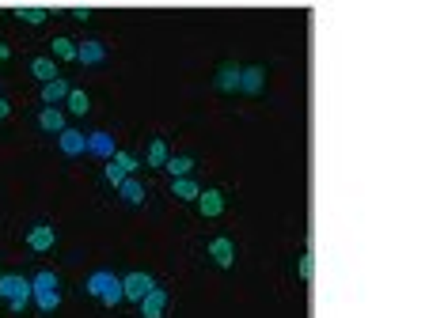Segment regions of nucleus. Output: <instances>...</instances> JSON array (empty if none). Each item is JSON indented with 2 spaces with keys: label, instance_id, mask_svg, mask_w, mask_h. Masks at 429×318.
<instances>
[{
  "label": "nucleus",
  "instance_id": "obj_1",
  "mask_svg": "<svg viewBox=\"0 0 429 318\" xmlns=\"http://www.w3.org/2000/svg\"><path fill=\"white\" fill-rule=\"evenodd\" d=\"M84 288H88V295H95L103 307H118V303H122V277H114L110 269H95Z\"/></svg>",
  "mask_w": 429,
  "mask_h": 318
},
{
  "label": "nucleus",
  "instance_id": "obj_2",
  "mask_svg": "<svg viewBox=\"0 0 429 318\" xmlns=\"http://www.w3.org/2000/svg\"><path fill=\"white\" fill-rule=\"evenodd\" d=\"M0 300H8V310H16V315H23L27 303L34 300V288L27 277H16V273H8V277H0Z\"/></svg>",
  "mask_w": 429,
  "mask_h": 318
},
{
  "label": "nucleus",
  "instance_id": "obj_3",
  "mask_svg": "<svg viewBox=\"0 0 429 318\" xmlns=\"http://www.w3.org/2000/svg\"><path fill=\"white\" fill-rule=\"evenodd\" d=\"M156 288V280L149 277V273H125V280H122V300H130V303H140L145 295Z\"/></svg>",
  "mask_w": 429,
  "mask_h": 318
},
{
  "label": "nucleus",
  "instance_id": "obj_4",
  "mask_svg": "<svg viewBox=\"0 0 429 318\" xmlns=\"http://www.w3.org/2000/svg\"><path fill=\"white\" fill-rule=\"evenodd\" d=\"M209 258H213L217 269H232V265H236V246H232V239H224V235L209 239Z\"/></svg>",
  "mask_w": 429,
  "mask_h": 318
},
{
  "label": "nucleus",
  "instance_id": "obj_5",
  "mask_svg": "<svg viewBox=\"0 0 429 318\" xmlns=\"http://www.w3.org/2000/svg\"><path fill=\"white\" fill-rule=\"evenodd\" d=\"M58 148L69 155V159H76V155L88 152V133H80V129H73V125H69L65 133H58Z\"/></svg>",
  "mask_w": 429,
  "mask_h": 318
},
{
  "label": "nucleus",
  "instance_id": "obj_6",
  "mask_svg": "<svg viewBox=\"0 0 429 318\" xmlns=\"http://www.w3.org/2000/svg\"><path fill=\"white\" fill-rule=\"evenodd\" d=\"M53 243H58V231H53L50 224H34V228L27 231V246H31L34 254H46V250H53Z\"/></svg>",
  "mask_w": 429,
  "mask_h": 318
},
{
  "label": "nucleus",
  "instance_id": "obj_7",
  "mask_svg": "<svg viewBox=\"0 0 429 318\" xmlns=\"http://www.w3.org/2000/svg\"><path fill=\"white\" fill-rule=\"evenodd\" d=\"M137 310H140V318H164V310H167V292L156 284L149 295H145V300L137 303Z\"/></svg>",
  "mask_w": 429,
  "mask_h": 318
},
{
  "label": "nucleus",
  "instance_id": "obj_8",
  "mask_svg": "<svg viewBox=\"0 0 429 318\" xmlns=\"http://www.w3.org/2000/svg\"><path fill=\"white\" fill-rule=\"evenodd\" d=\"M262 88H266V68L262 65L240 68V91L243 95H262Z\"/></svg>",
  "mask_w": 429,
  "mask_h": 318
},
{
  "label": "nucleus",
  "instance_id": "obj_9",
  "mask_svg": "<svg viewBox=\"0 0 429 318\" xmlns=\"http://www.w3.org/2000/svg\"><path fill=\"white\" fill-rule=\"evenodd\" d=\"M88 152L110 163V159H114V152H118V144H114V137H110V133L95 129V133H88Z\"/></svg>",
  "mask_w": 429,
  "mask_h": 318
},
{
  "label": "nucleus",
  "instance_id": "obj_10",
  "mask_svg": "<svg viewBox=\"0 0 429 318\" xmlns=\"http://www.w3.org/2000/svg\"><path fill=\"white\" fill-rule=\"evenodd\" d=\"M224 204H228V201H224L221 189H201V194H198V212L206 216V220H217V216L224 212Z\"/></svg>",
  "mask_w": 429,
  "mask_h": 318
},
{
  "label": "nucleus",
  "instance_id": "obj_11",
  "mask_svg": "<svg viewBox=\"0 0 429 318\" xmlns=\"http://www.w3.org/2000/svg\"><path fill=\"white\" fill-rule=\"evenodd\" d=\"M76 61H80V65H88V68H95V65H103V61H107V49H103V42L88 38V42H80V46H76Z\"/></svg>",
  "mask_w": 429,
  "mask_h": 318
},
{
  "label": "nucleus",
  "instance_id": "obj_12",
  "mask_svg": "<svg viewBox=\"0 0 429 318\" xmlns=\"http://www.w3.org/2000/svg\"><path fill=\"white\" fill-rule=\"evenodd\" d=\"M69 91H73V83L69 80H50V83H42V106H61L69 98Z\"/></svg>",
  "mask_w": 429,
  "mask_h": 318
},
{
  "label": "nucleus",
  "instance_id": "obj_13",
  "mask_svg": "<svg viewBox=\"0 0 429 318\" xmlns=\"http://www.w3.org/2000/svg\"><path fill=\"white\" fill-rule=\"evenodd\" d=\"M167 140H160V137H152L149 144H145V163L152 167V171H164V163H167Z\"/></svg>",
  "mask_w": 429,
  "mask_h": 318
},
{
  "label": "nucleus",
  "instance_id": "obj_14",
  "mask_svg": "<svg viewBox=\"0 0 429 318\" xmlns=\"http://www.w3.org/2000/svg\"><path fill=\"white\" fill-rule=\"evenodd\" d=\"M38 125L46 133H65L69 129V125H65V110H61V106H46V110L38 114Z\"/></svg>",
  "mask_w": 429,
  "mask_h": 318
},
{
  "label": "nucleus",
  "instance_id": "obj_15",
  "mask_svg": "<svg viewBox=\"0 0 429 318\" xmlns=\"http://www.w3.org/2000/svg\"><path fill=\"white\" fill-rule=\"evenodd\" d=\"M31 76H34V80H42V83L58 80V61H53V57H31Z\"/></svg>",
  "mask_w": 429,
  "mask_h": 318
},
{
  "label": "nucleus",
  "instance_id": "obj_16",
  "mask_svg": "<svg viewBox=\"0 0 429 318\" xmlns=\"http://www.w3.org/2000/svg\"><path fill=\"white\" fill-rule=\"evenodd\" d=\"M88 110H91V98H88V91L73 88V91H69V98H65V114H73V118H84Z\"/></svg>",
  "mask_w": 429,
  "mask_h": 318
},
{
  "label": "nucleus",
  "instance_id": "obj_17",
  "mask_svg": "<svg viewBox=\"0 0 429 318\" xmlns=\"http://www.w3.org/2000/svg\"><path fill=\"white\" fill-rule=\"evenodd\" d=\"M164 171L171 174V178H190V174H194V159H190V155H167Z\"/></svg>",
  "mask_w": 429,
  "mask_h": 318
},
{
  "label": "nucleus",
  "instance_id": "obj_18",
  "mask_svg": "<svg viewBox=\"0 0 429 318\" xmlns=\"http://www.w3.org/2000/svg\"><path fill=\"white\" fill-rule=\"evenodd\" d=\"M50 57L53 61H76V42L65 38V34H58V38L50 42Z\"/></svg>",
  "mask_w": 429,
  "mask_h": 318
},
{
  "label": "nucleus",
  "instance_id": "obj_19",
  "mask_svg": "<svg viewBox=\"0 0 429 318\" xmlns=\"http://www.w3.org/2000/svg\"><path fill=\"white\" fill-rule=\"evenodd\" d=\"M118 197H122L125 204H140V201H145V186H140V178H122Z\"/></svg>",
  "mask_w": 429,
  "mask_h": 318
},
{
  "label": "nucleus",
  "instance_id": "obj_20",
  "mask_svg": "<svg viewBox=\"0 0 429 318\" xmlns=\"http://www.w3.org/2000/svg\"><path fill=\"white\" fill-rule=\"evenodd\" d=\"M240 68L243 65H224L217 72V91H240Z\"/></svg>",
  "mask_w": 429,
  "mask_h": 318
},
{
  "label": "nucleus",
  "instance_id": "obj_21",
  "mask_svg": "<svg viewBox=\"0 0 429 318\" xmlns=\"http://www.w3.org/2000/svg\"><path fill=\"white\" fill-rule=\"evenodd\" d=\"M171 194L179 197V201H198L201 186L194 178H171Z\"/></svg>",
  "mask_w": 429,
  "mask_h": 318
},
{
  "label": "nucleus",
  "instance_id": "obj_22",
  "mask_svg": "<svg viewBox=\"0 0 429 318\" xmlns=\"http://www.w3.org/2000/svg\"><path fill=\"white\" fill-rule=\"evenodd\" d=\"M16 16L23 19V23H31V27H42L50 12L42 8V4H19V8H16Z\"/></svg>",
  "mask_w": 429,
  "mask_h": 318
},
{
  "label": "nucleus",
  "instance_id": "obj_23",
  "mask_svg": "<svg viewBox=\"0 0 429 318\" xmlns=\"http://www.w3.org/2000/svg\"><path fill=\"white\" fill-rule=\"evenodd\" d=\"M297 277L304 280V284H312V277H315V254H312V246H308V250L300 254V261H297Z\"/></svg>",
  "mask_w": 429,
  "mask_h": 318
},
{
  "label": "nucleus",
  "instance_id": "obj_24",
  "mask_svg": "<svg viewBox=\"0 0 429 318\" xmlns=\"http://www.w3.org/2000/svg\"><path fill=\"white\" fill-rule=\"evenodd\" d=\"M31 288H34V292H53V288H58V273L38 269V273L31 277Z\"/></svg>",
  "mask_w": 429,
  "mask_h": 318
},
{
  "label": "nucleus",
  "instance_id": "obj_25",
  "mask_svg": "<svg viewBox=\"0 0 429 318\" xmlns=\"http://www.w3.org/2000/svg\"><path fill=\"white\" fill-rule=\"evenodd\" d=\"M34 307L46 310V315H50V310H58V307H61V292H58V288H53V292H34Z\"/></svg>",
  "mask_w": 429,
  "mask_h": 318
},
{
  "label": "nucleus",
  "instance_id": "obj_26",
  "mask_svg": "<svg viewBox=\"0 0 429 318\" xmlns=\"http://www.w3.org/2000/svg\"><path fill=\"white\" fill-rule=\"evenodd\" d=\"M110 163H114V167H122V171L130 174V178H133V171H137V167H140V159H137V155H133V152H122V148H118V152H114V159H110Z\"/></svg>",
  "mask_w": 429,
  "mask_h": 318
},
{
  "label": "nucleus",
  "instance_id": "obj_27",
  "mask_svg": "<svg viewBox=\"0 0 429 318\" xmlns=\"http://www.w3.org/2000/svg\"><path fill=\"white\" fill-rule=\"evenodd\" d=\"M103 178H107V182H110V186H114V189H118V186H122V178H130V174H125V171H122V167L107 163V171H103Z\"/></svg>",
  "mask_w": 429,
  "mask_h": 318
},
{
  "label": "nucleus",
  "instance_id": "obj_28",
  "mask_svg": "<svg viewBox=\"0 0 429 318\" xmlns=\"http://www.w3.org/2000/svg\"><path fill=\"white\" fill-rule=\"evenodd\" d=\"M4 118H12V103L4 95H0V122H4Z\"/></svg>",
  "mask_w": 429,
  "mask_h": 318
},
{
  "label": "nucleus",
  "instance_id": "obj_29",
  "mask_svg": "<svg viewBox=\"0 0 429 318\" xmlns=\"http://www.w3.org/2000/svg\"><path fill=\"white\" fill-rule=\"evenodd\" d=\"M12 61V49H8V42H0V65H8Z\"/></svg>",
  "mask_w": 429,
  "mask_h": 318
},
{
  "label": "nucleus",
  "instance_id": "obj_30",
  "mask_svg": "<svg viewBox=\"0 0 429 318\" xmlns=\"http://www.w3.org/2000/svg\"><path fill=\"white\" fill-rule=\"evenodd\" d=\"M0 277H4V273H0Z\"/></svg>",
  "mask_w": 429,
  "mask_h": 318
}]
</instances>
